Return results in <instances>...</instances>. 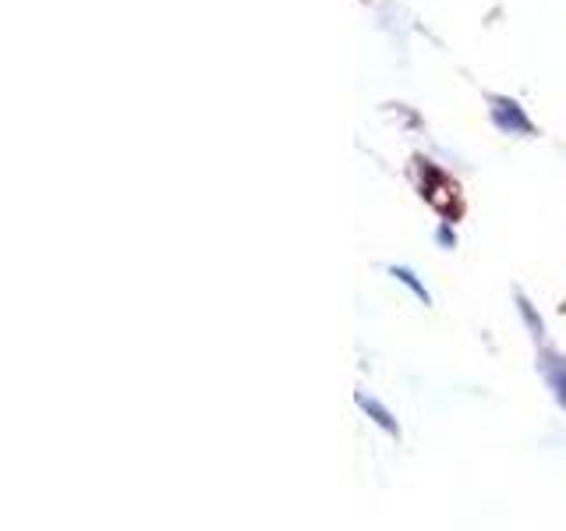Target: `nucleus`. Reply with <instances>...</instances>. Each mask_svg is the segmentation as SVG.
<instances>
[{
  "label": "nucleus",
  "instance_id": "f257e3e1",
  "mask_svg": "<svg viewBox=\"0 0 566 531\" xmlns=\"http://www.w3.org/2000/svg\"><path fill=\"white\" fill-rule=\"evenodd\" d=\"M489 114L492 124L500 128L503 135H535V124L524 114V106L510 96H489Z\"/></svg>",
  "mask_w": 566,
  "mask_h": 531
},
{
  "label": "nucleus",
  "instance_id": "f03ea898",
  "mask_svg": "<svg viewBox=\"0 0 566 531\" xmlns=\"http://www.w3.org/2000/svg\"><path fill=\"white\" fill-rule=\"evenodd\" d=\"M538 372H542L545 386L553 389L556 404L566 412V358L556 347H542L538 351Z\"/></svg>",
  "mask_w": 566,
  "mask_h": 531
},
{
  "label": "nucleus",
  "instance_id": "7ed1b4c3",
  "mask_svg": "<svg viewBox=\"0 0 566 531\" xmlns=\"http://www.w3.org/2000/svg\"><path fill=\"white\" fill-rule=\"evenodd\" d=\"M354 404L361 407V415L376 425V429H382L386 436H394V439H400V421L394 418V412H389V407L382 404V400H376V397H368L365 389H358V394H354Z\"/></svg>",
  "mask_w": 566,
  "mask_h": 531
},
{
  "label": "nucleus",
  "instance_id": "20e7f679",
  "mask_svg": "<svg viewBox=\"0 0 566 531\" xmlns=\"http://www.w3.org/2000/svg\"><path fill=\"white\" fill-rule=\"evenodd\" d=\"M389 277H394L397 283H403L407 291H411L421 305H432V294H429V288H424V283L418 280V273L411 270V266H389Z\"/></svg>",
  "mask_w": 566,
  "mask_h": 531
},
{
  "label": "nucleus",
  "instance_id": "39448f33",
  "mask_svg": "<svg viewBox=\"0 0 566 531\" xmlns=\"http://www.w3.org/2000/svg\"><path fill=\"white\" fill-rule=\"evenodd\" d=\"M513 298H517V312H521V319L527 323L531 336H535V341L542 344V341H545V323H542V315L535 312V305H531L524 291H513Z\"/></svg>",
  "mask_w": 566,
  "mask_h": 531
},
{
  "label": "nucleus",
  "instance_id": "423d86ee",
  "mask_svg": "<svg viewBox=\"0 0 566 531\" xmlns=\"http://www.w3.org/2000/svg\"><path fill=\"white\" fill-rule=\"evenodd\" d=\"M436 241H439L442 248H453V244H457L453 227H450V223H439V230H436Z\"/></svg>",
  "mask_w": 566,
  "mask_h": 531
}]
</instances>
